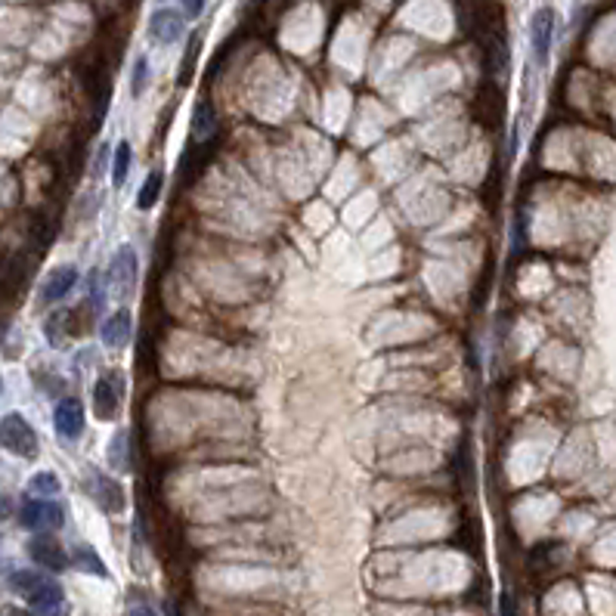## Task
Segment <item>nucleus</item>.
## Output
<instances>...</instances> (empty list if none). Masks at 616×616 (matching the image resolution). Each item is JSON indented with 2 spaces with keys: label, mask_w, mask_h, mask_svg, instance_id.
<instances>
[{
  "label": "nucleus",
  "mask_w": 616,
  "mask_h": 616,
  "mask_svg": "<svg viewBox=\"0 0 616 616\" xmlns=\"http://www.w3.org/2000/svg\"><path fill=\"white\" fill-rule=\"evenodd\" d=\"M10 589L28 601V607L37 616H63L65 611V592L63 585L37 570H16L10 576Z\"/></svg>",
  "instance_id": "f257e3e1"
},
{
  "label": "nucleus",
  "mask_w": 616,
  "mask_h": 616,
  "mask_svg": "<svg viewBox=\"0 0 616 616\" xmlns=\"http://www.w3.org/2000/svg\"><path fill=\"white\" fill-rule=\"evenodd\" d=\"M0 446L19 458H34L37 455L34 427L28 425L19 412H10V416L0 418Z\"/></svg>",
  "instance_id": "f03ea898"
},
{
  "label": "nucleus",
  "mask_w": 616,
  "mask_h": 616,
  "mask_svg": "<svg viewBox=\"0 0 616 616\" xmlns=\"http://www.w3.org/2000/svg\"><path fill=\"white\" fill-rule=\"evenodd\" d=\"M19 521L32 533H54L65 523V508L50 499H32L19 511Z\"/></svg>",
  "instance_id": "7ed1b4c3"
},
{
  "label": "nucleus",
  "mask_w": 616,
  "mask_h": 616,
  "mask_svg": "<svg viewBox=\"0 0 616 616\" xmlns=\"http://www.w3.org/2000/svg\"><path fill=\"white\" fill-rule=\"evenodd\" d=\"M122 400H124V378H122V375H118V372L100 375V381H96V387H93V412H96V418H103V422L118 418V412H122Z\"/></svg>",
  "instance_id": "20e7f679"
},
{
  "label": "nucleus",
  "mask_w": 616,
  "mask_h": 616,
  "mask_svg": "<svg viewBox=\"0 0 616 616\" xmlns=\"http://www.w3.org/2000/svg\"><path fill=\"white\" fill-rule=\"evenodd\" d=\"M87 493L93 495L96 505H100L103 511H109V514H118V511H124V490L118 486V480L100 474V471H93V474H90Z\"/></svg>",
  "instance_id": "39448f33"
},
{
  "label": "nucleus",
  "mask_w": 616,
  "mask_h": 616,
  "mask_svg": "<svg viewBox=\"0 0 616 616\" xmlns=\"http://www.w3.org/2000/svg\"><path fill=\"white\" fill-rule=\"evenodd\" d=\"M28 554H32L34 563H41V567L54 570V573H63L65 567H69V554H65V548L56 543L54 536H34L32 543H28Z\"/></svg>",
  "instance_id": "423d86ee"
},
{
  "label": "nucleus",
  "mask_w": 616,
  "mask_h": 616,
  "mask_svg": "<svg viewBox=\"0 0 616 616\" xmlns=\"http://www.w3.org/2000/svg\"><path fill=\"white\" fill-rule=\"evenodd\" d=\"M137 251H133L131 245H122L115 251V258H112V267H109V279L115 285L118 295H124V291L133 288V282H137Z\"/></svg>",
  "instance_id": "0eeeda50"
},
{
  "label": "nucleus",
  "mask_w": 616,
  "mask_h": 616,
  "mask_svg": "<svg viewBox=\"0 0 616 616\" xmlns=\"http://www.w3.org/2000/svg\"><path fill=\"white\" fill-rule=\"evenodd\" d=\"M530 41H533V56L539 65L548 63L552 54V41H554V10H539L530 22Z\"/></svg>",
  "instance_id": "6e6552de"
},
{
  "label": "nucleus",
  "mask_w": 616,
  "mask_h": 616,
  "mask_svg": "<svg viewBox=\"0 0 616 616\" xmlns=\"http://www.w3.org/2000/svg\"><path fill=\"white\" fill-rule=\"evenodd\" d=\"M54 425H56L59 437L78 440L81 431H84V409H81V403L78 400H59L56 412H54Z\"/></svg>",
  "instance_id": "1a4fd4ad"
},
{
  "label": "nucleus",
  "mask_w": 616,
  "mask_h": 616,
  "mask_svg": "<svg viewBox=\"0 0 616 616\" xmlns=\"http://www.w3.org/2000/svg\"><path fill=\"white\" fill-rule=\"evenodd\" d=\"M149 34L159 44H174L183 34V16L177 10H155L149 19Z\"/></svg>",
  "instance_id": "9d476101"
},
{
  "label": "nucleus",
  "mask_w": 616,
  "mask_h": 616,
  "mask_svg": "<svg viewBox=\"0 0 616 616\" xmlns=\"http://www.w3.org/2000/svg\"><path fill=\"white\" fill-rule=\"evenodd\" d=\"M74 282H78V269H74V267L54 269V273L47 276V282H44V288H41V300H44V304L63 300L74 288Z\"/></svg>",
  "instance_id": "9b49d317"
},
{
  "label": "nucleus",
  "mask_w": 616,
  "mask_h": 616,
  "mask_svg": "<svg viewBox=\"0 0 616 616\" xmlns=\"http://www.w3.org/2000/svg\"><path fill=\"white\" fill-rule=\"evenodd\" d=\"M131 313L127 310H115L112 313V317L103 322V344H106V347H124L127 344V337H131Z\"/></svg>",
  "instance_id": "f8f14e48"
},
{
  "label": "nucleus",
  "mask_w": 616,
  "mask_h": 616,
  "mask_svg": "<svg viewBox=\"0 0 616 616\" xmlns=\"http://www.w3.org/2000/svg\"><path fill=\"white\" fill-rule=\"evenodd\" d=\"M161 186H164V174H161V171H152V174L142 180V190L137 195V208H140V211H149V208H155V201H159V195H161Z\"/></svg>",
  "instance_id": "ddd939ff"
},
{
  "label": "nucleus",
  "mask_w": 616,
  "mask_h": 616,
  "mask_svg": "<svg viewBox=\"0 0 616 616\" xmlns=\"http://www.w3.org/2000/svg\"><path fill=\"white\" fill-rule=\"evenodd\" d=\"M72 563L78 570H84V573H93V576H106V563L100 561V554L93 552V548L87 545H78L72 552Z\"/></svg>",
  "instance_id": "4468645a"
},
{
  "label": "nucleus",
  "mask_w": 616,
  "mask_h": 616,
  "mask_svg": "<svg viewBox=\"0 0 616 616\" xmlns=\"http://www.w3.org/2000/svg\"><path fill=\"white\" fill-rule=\"evenodd\" d=\"M131 161H133L131 142H118L115 159H112V183H115V186H124L127 174H131Z\"/></svg>",
  "instance_id": "2eb2a0df"
},
{
  "label": "nucleus",
  "mask_w": 616,
  "mask_h": 616,
  "mask_svg": "<svg viewBox=\"0 0 616 616\" xmlns=\"http://www.w3.org/2000/svg\"><path fill=\"white\" fill-rule=\"evenodd\" d=\"M28 490L37 493V495H56L59 493V477L54 471H41V474H34L28 480Z\"/></svg>",
  "instance_id": "dca6fc26"
},
{
  "label": "nucleus",
  "mask_w": 616,
  "mask_h": 616,
  "mask_svg": "<svg viewBox=\"0 0 616 616\" xmlns=\"http://www.w3.org/2000/svg\"><path fill=\"white\" fill-rule=\"evenodd\" d=\"M109 462H112V468H118V471H127V431H118L115 434V440H112V446H109Z\"/></svg>",
  "instance_id": "f3484780"
},
{
  "label": "nucleus",
  "mask_w": 616,
  "mask_h": 616,
  "mask_svg": "<svg viewBox=\"0 0 616 616\" xmlns=\"http://www.w3.org/2000/svg\"><path fill=\"white\" fill-rule=\"evenodd\" d=\"M199 47H201V34H192L190 37V47H186V56H183V72H180V87L190 84L192 72H195V56H199Z\"/></svg>",
  "instance_id": "a211bd4d"
},
{
  "label": "nucleus",
  "mask_w": 616,
  "mask_h": 616,
  "mask_svg": "<svg viewBox=\"0 0 616 616\" xmlns=\"http://www.w3.org/2000/svg\"><path fill=\"white\" fill-rule=\"evenodd\" d=\"M192 127H195V133L201 131V137H211V133H214V115H211V106H199V109H195V122H192Z\"/></svg>",
  "instance_id": "6ab92c4d"
},
{
  "label": "nucleus",
  "mask_w": 616,
  "mask_h": 616,
  "mask_svg": "<svg viewBox=\"0 0 616 616\" xmlns=\"http://www.w3.org/2000/svg\"><path fill=\"white\" fill-rule=\"evenodd\" d=\"M146 74H149V65H146V59H137V65H133V78H131V90H133V96H140L142 90H146Z\"/></svg>",
  "instance_id": "aec40b11"
},
{
  "label": "nucleus",
  "mask_w": 616,
  "mask_h": 616,
  "mask_svg": "<svg viewBox=\"0 0 616 616\" xmlns=\"http://www.w3.org/2000/svg\"><path fill=\"white\" fill-rule=\"evenodd\" d=\"M180 4H183V13L186 16H199L201 10H205V0H180Z\"/></svg>",
  "instance_id": "412c9836"
},
{
  "label": "nucleus",
  "mask_w": 616,
  "mask_h": 616,
  "mask_svg": "<svg viewBox=\"0 0 616 616\" xmlns=\"http://www.w3.org/2000/svg\"><path fill=\"white\" fill-rule=\"evenodd\" d=\"M10 514H13V499L6 493H0V523H4Z\"/></svg>",
  "instance_id": "4be33fe9"
},
{
  "label": "nucleus",
  "mask_w": 616,
  "mask_h": 616,
  "mask_svg": "<svg viewBox=\"0 0 616 616\" xmlns=\"http://www.w3.org/2000/svg\"><path fill=\"white\" fill-rule=\"evenodd\" d=\"M131 616H159L152 611V604H133L131 607Z\"/></svg>",
  "instance_id": "5701e85b"
},
{
  "label": "nucleus",
  "mask_w": 616,
  "mask_h": 616,
  "mask_svg": "<svg viewBox=\"0 0 616 616\" xmlns=\"http://www.w3.org/2000/svg\"><path fill=\"white\" fill-rule=\"evenodd\" d=\"M502 616H517V613H514V601H511L508 592L502 595Z\"/></svg>",
  "instance_id": "b1692460"
},
{
  "label": "nucleus",
  "mask_w": 616,
  "mask_h": 616,
  "mask_svg": "<svg viewBox=\"0 0 616 616\" xmlns=\"http://www.w3.org/2000/svg\"><path fill=\"white\" fill-rule=\"evenodd\" d=\"M6 616H37V613H19V611H10Z\"/></svg>",
  "instance_id": "393cba45"
},
{
  "label": "nucleus",
  "mask_w": 616,
  "mask_h": 616,
  "mask_svg": "<svg viewBox=\"0 0 616 616\" xmlns=\"http://www.w3.org/2000/svg\"><path fill=\"white\" fill-rule=\"evenodd\" d=\"M0 387H4V381H0Z\"/></svg>",
  "instance_id": "a878e982"
}]
</instances>
